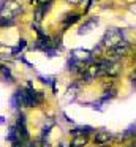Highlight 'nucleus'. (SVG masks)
<instances>
[{
	"label": "nucleus",
	"mask_w": 136,
	"mask_h": 147,
	"mask_svg": "<svg viewBox=\"0 0 136 147\" xmlns=\"http://www.w3.org/2000/svg\"><path fill=\"white\" fill-rule=\"evenodd\" d=\"M133 147H135V146H133Z\"/></svg>",
	"instance_id": "22"
},
{
	"label": "nucleus",
	"mask_w": 136,
	"mask_h": 147,
	"mask_svg": "<svg viewBox=\"0 0 136 147\" xmlns=\"http://www.w3.org/2000/svg\"><path fill=\"white\" fill-rule=\"evenodd\" d=\"M97 76H101L100 65H98V62L92 60L90 63H87L84 68V79L87 81V82H90V81H93Z\"/></svg>",
	"instance_id": "4"
},
{
	"label": "nucleus",
	"mask_w": 136,
	"mask_h": 147,
	"mask_svg": "<svg viewBox=\"0 0 136 147\" xmlns=\"http://www.w3.org/2000/svg\"><path fill=\"white\" fill-rule=\"evenodd\" d=\"M128 51H130V45L123 40L122 43H119L117 46H114L112 49H111V60H116V59H120V57H123V55H127L128 54Z\"/></svg>",
	"instance_id": "5"
},
{
	"label": "nucleus",
	"mask_w": 136,
	"mask_h": 147,
	"mask_svg": "<svg viewBox=\"0 0 136 147\" xmlns=\"http://www.w3.org/2000/svg\"><path fill=\"white\" fill-rule=\"evenodd\" d=\"M71 5H76V3H79V2H82V0H68Z\"/></svg>",
	"instance_id": "18"
},
{
	"label": "nucleus",
	"mask_w": 136,
	"mask_h": 147,
	"mask_svg": "<svg viewBox=\"0 0 136 147\" xmlns=\"http://www.w3.org/2000/svg\"><path fill=\"white\" fill-rule=\"evenodd\" d=\"M92 131H93V128L89 127V125H85V127H78V128H74V130H71L70 133H71L73 136H89Z\"/></svg>",
	"instance_id": "7"
},
{
	"label": "nucleus",
	"mask_w": 136,
	"mask_h": 147,
	"mask_svg": "<svg viewBox=\"0 0 136 147\" xmlns=\"http://www.w3.org/2000/svg\"><path fill=\"white\" fill-rule=\"evenodd\" d=\"M135 136H136V134H135Z\"/></svg>",
	"instance_id": "23"
},
{
	"label": "nucleus",
	"mask_w": 136,
	"mask_h": 147,
	"mask_svg": "<svg viewBox=\"0 0 136 147\" xmlns=\"http://www.w3.org/2000/svg\"><path fill=\"white\" fill-rule=\"evenodd\" d=\"M38 78H40V79H41V82H44V84H51V82H52V78H44V76H38Z\"/></svg>",
	"instance_id": "17"
},
{
	"label": "nucleus",
	"mask_w": 136,
	"mask_h": 147,
	"mask_svg": "<svg viewBox=\"0 0 136 147\" xmlns=\"http://www.w3.org/2000/svg\"><path fill=\"white\" fill-rule=\"evenodd\" d=\"M60 147H63V146H60Z\"/></svg>",
	"instance_id": "21"
},
{
	"label": "nucleus",
	"mask_w": 136,
	"mask_h": 147,
	"mask_svg": "<svg viewBox=\"0 0 136 147\" xmlns=\"http://www.w3.org/2000/svg\"><path fill=\"white\" fill-rule=\"evenodd\" d=\"M44 14H46V10H44L43 7H40V5H38L37 10H35V21H37V22H41V21H43V18H44Z\"/></svg>",
	"instance_id": "11"
},
{
	"label": "nucleus",
	"mask_w": 136,
	"mask_h": 147,
	"mask_svg": "<svg viewBox=\"0 0 136 147\" xmlns=\"http://www.w3.org/2000/svg\"><path fill=\"white\" fill-rule=\"evenodd\" d=\"M2 26H14V19H11V18H0V27Z\"/></svg>",
	"instance_id": "15"
},
{
	"label": "nucleus",
	"mask_w": 136,
	"mask_h": 147,
	"mask_svg": "<svg viewBox=\"0 0 136 147\" xmlns=\"http://www.w3.org/2000/svg\"><path fill=\"white\" fill-rule=\"evenodd\" d=\"M43 103V95L40 92L33 89V87L28 84V87L25 89V98H24V106L27 108H33V106H38Z\"/></svg>",
	"instance_id": "3"
},
{
	"label": "nucleus",
	"mask_w": 136,
	"mask_h": 147,
	"mask_svg": "<svg viewBox=\"0 0 136 147\" xmlns=\"http://www.w3.org/2000/svg\"><path fill=\"white\" fill-rule=\"evenodd\" d=\"M19 139V134H18V130H16V127H11L8 131V141L9 142H14V141Z\"/></svg>",
	"instance_id": "13"
},
{
	"label": "nucleus",
	"mask_w": 136,
	"mask_h": 147,
	"mask_svg": "<svg viewBox=\"0 0 136 147\" xmlns=\"http://www.w3.org/2000/svg\"><path fill=\"white\" fill-rule=\"evenodd\" d=\"M133 134H136V123H133L131 127L127 128V131L122 134V138H128V136H133Z\"/></svg>",
	"instance_id": "14"
},
{
	"label": "nucleus",
	"mask_w": 136,
	"mask_h": 147,
	"mask_svg": "<svg viewBox=\"0 0 136 147\" xmlns=\"http://www.w3.org/2000/svg\"><path fill=\"white\" fill-rule=\"evenodd\" d=\"M123 41V32L119 29H109L106 33H104L103 40H101L100 46L101 48H108V49H112L114 46H117L119 43Z\"/></svg>",
	"instance_id": "1"
},
{
	"label": "nucleus",
	"mask_w": 136,
	"mask_h": 147,
	"mask_svg": "<svg viewBox=\"0 0 136 147\" xmlns=\"http://www.w3.org/2000/svg\"><path fill=\"white\" fill-rule=\"evenodd\" d=\"M85 144H87V138L85 136H74V139H73L70 147H84Z\"/></svg>",
	"instance_id": "9"
},
{
	"label": "nucleus",
	"mask_w": 136,
	"mask_h": 147,
	"mask_svg": "<svg viewBox=\"0 0 136 147\" xmlns=\"http://www.w3.org/2000/svg\"><path fill=\"white\" fill-rule=\"evenodd\" d=\"M131 81H133V84H136V71H135V74L131 76Z\"/></svg>",
	"instance_id": "20"
},
{
	"label": "nucleus",
	"mask_w": 136,
	"mask_h": 147,
	"mask_svg": "<svg viewBox=\"0 0 136 147\" xmlns=\"http://www.w3.org/2000/svg\"><path fill=\"white\" fill-rule=\"evenodd\" d=\"M111 139H112V134L109 131H98L95 136V144H109Z\"/></svg>",
	"instance_id": "6"
},
{
	"label": "nucleus",
	"mask_w": 136,
	"mask_h": 147,
	"mask_svg": "<svg viewBox=\"0 0 136 147\" xmlns=\"http://www.w3.org/2000/svg\"><path fill=\"white\" fill-rule=\"evenodd\" d=\"M22 11L21 5L14 0H5L0 3V18H11L14 19L19 13Z\"/></svg>",
	"instance_id": "2"
},
{
	"label": "nucleus",
	"mask_w": 136,
	"mask_h": 147,
	"mask_svg": "<svg viewBox=\"0 0 136 147\" xmlns=\"http://www.w3.org/2000/svg\"><path fill=\"white\" fill-rule=\"evenodd\" d=\"M76 21H79V14H68V16L63 19V26L68 27V26H71V24H74Z\"/></svg>",
	"instance_id": "12"
},
{
	"label": "nucleus",
	"mask_w": 136,
	"mask_h": 147,
	"mask_svg": "<svg viewBox=\"0 0 136 147\" xmlns=\"http://www.w3.org/2000/svg\"><path fill=\"white\" fill-rule=\"evenodd\" d=\"M0 73H2V76L5 78L6 81L13 82V76H11V71H9L8 67H5V65H0Z\"/></svg>",
	"instance_id": "10"
},
{
	"label": "nucleus",
	"mask_w": 136,
	"mask_h": 147,
	"mask_svg": "<svg viewBox=\"0 0 136 147\" xmlns=\"http://www.w3.org/2000/svg\"><path fill=\"white\" fill-rule=\"evenodd\" d=\"M24 147H37V144H33V142H28V144H24Z\"/></svg>",
	"instance_id": "19"
},
{
	"label": "nucleus",
	"mask_w": 136,
	"mask_h": 147,
	"mask_svg": "<svg viewBox=\"0 0 136 147\" xmlns=\"http://www.w3.org/2000/svg\"><path fill=\"white\" fill-rule=\"evenodd\" d=\"M24 48H25V40H21V41H19V46H18V48L13 49V55H16L19 51H22Z\"/></svg>",
	"instance_id": "16"
},
{
	"label": "nucleus",
	"mask_w": 136,
	"mask_h": 147,
	"mask_svg": "<svg viewBox=\"0 0 136 147\" xmlns=\"http://www.w3.org/2000/svg\"><path fill=\"white\" fill-rule=\"evenodd\" d=\"M98 24V19L97 18H93V19H90L89 22H85L84 26H81V29H79V35H84V33H87V32H90L92 29H93L95 26Z\"/></svg>",
	"instance_id": "8"
}]
</instances>
